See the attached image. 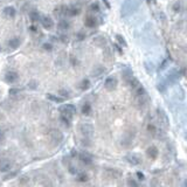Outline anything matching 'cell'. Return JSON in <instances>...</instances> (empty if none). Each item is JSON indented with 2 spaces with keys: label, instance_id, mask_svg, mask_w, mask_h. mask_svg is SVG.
Segmentation results:
<instances>
[{
  "label": "cell",
  "instance_id": "obj_1",
  "mask_svg": "<svg viewBox=\"0 0 187 187\" xmlns=\"http://www.w3.org/2000/svg\"><path fill=\"white\" fill-rule=\"evenodd\" d=\"M139 7V1L138 0H125L122 5V8H120V15L122 18H129L130 15L132 14L138 9Z\"/></svg>",
  "mask_w": 187,
  "mask_h": 187
},
{
  "label": "cell",
  "instance_id": "obj_2",
  "mask_svg": "<svg viewBox=\"0 0 187 187\" xmlns=\"http://www.w3.org/2000/svg\"><path fill=\"white\" fill-rule=\"evenodd\" d=\"M157 118H158V122H159V124H160L161 127L167 129V127H170L168 117H167L166 112H165L161 108H158V109H157Z\"/></svg>",
  "mask_w": 187,
  "mask_h": 187
},
{
  "label": "cell",
  "instance_id": "obj_3",
  "mask_svg": "<svg viewBox=\"0 0 187 187\" xmlns=\"http://www.w3.org/2000/svg\"><path fill=\"white\" fill-rule=\"evenodd\" d=\"M79 131L82 136H84L86 138H89L94 134V127L90 123H81L79 125Z\"/></svg>",
  "mask_w": 187,
  "mask_h": 187
},
{
  "label": "cell",
  "instance_id": "obj_4",
  "mask_svg": "<svg viewBox=\"0 0 187 187\" xmlns=\"http://www.w3.org/2000/svg\"><path fill=\"white\" fill-rule=\"evenodd\" d=\"M49 136H50V139H52V141L55 145H60L61 143L63 141V134L59 129H50L49 130Z\"/></svg>",
  "mask_w": 187,
  "mask_h": 187
},
{
  "label": "cell",
  "instance_id": "obj_5",
  "mask_svg": "<svg viewBox=\"0 0 187 187\" xmlns=\"http://www.w3.org/2000/svg\"><path fill=\"white\" fill-rule=\"evenodd\" d=\"M60 112H61V115L67 116V117H69V118L73 119V116L76 114V108H75V105H73V104H66L64 107L60 108Z\"/></svg>",
  "mask_w": 187,
  "mask_h": 187
},
{
  "label": "cell",
  "instance_id": "obj_6",
  "mask_svg": "<svg viewBox=\"0 0 187 187\" xmlns=\"http://www.w3.org/2000/svg\"><path fill=\"white\" fill-rule=\"evenodd\" d=\"M13 166V163L8 158H1L0 159V172H8Z\"/></svg>",
  "mask_w": 187,
  "mask_h": 187
},
{
  "label": "cell",
  "instance_id": "obj_7",
  "mask_svg": "<svg viewBox=\"0 0 187 187\" xmlns=\"http://www.w3.org/2000/svg\"><path fill=\"white\" fill-rule=\"evenodd\" d=\"M117 84H118V81L116 77H108L104 82V87L108 90H115L117 88Z\"/></svg>",
  "mask_w": 187,
  "mask_h": 187
},
{
  "label": "cell",
  "instance_id": "obj_8",
  "mask_svg": "<svg viewBox=\"0 0 187 187\" xmlns=\"http://www.w3.org/2000/svg\"><path fill=\"white\" fill-rule=\"evenodd\" d=\"M40 22L42 27L45 28V29H52L54 27V21L52 18H49V16H41L40 19Z\"/></svg>",
  "mask_w": 187,
  "mask_h": 187
},
{
  "label": "cell",
  "instance_id": "obj_9",
  "mask_svg": "<svg viewBox=\"0 0 187 187\" xmlns=\"http://www.w3.org/2000/svg\"><path fill=\"white\" fill-rule=\"evenodd\" d=\"M148 96H147V93L145 95H141V96H138L136 97V103H137V107L138 108H144L148 103Z\"/></svg>",
  "mask_w": 187,
  "mask_h": 187
},
{
  "label": "cell",
  "instance_id": "obj_10",
  "mask_svg": "<svg viewBox=\"0 0 187 187\" xmlns=\"http://www.w3.org/2000/svg\"><path fill=\"white\" fill-rule=\"evenodd\" d=\"M79 158H80L81 163L83 165H91L93 164V158H91V156L88 153V152H82V153H80Z\"/></svg>",
  "mask_w": 187,
  "mask_h": 187
},
{
  "label": "cell",
  "instance_id": "obj_11",
  "mask_svg": "<svg viewBox=\"0 0 187 187\" xmlns=\"http://www.w3.org/2000/svg\"><path fill=\"white\" fill-rule=\"evenodd\" d=\"M158 154H159V151L156 146H148L146 148V156L150 158V159H157L158 158Z\"/></svg>",
  "mask_w": 187,
  "mask_h": 187
},
{
  "label": "cell",
  "instance_id": "obj_12",
  "mask_svg": "<svg viewBox=\"0 0 187 187\" xmlns=\"http://www.w3.org/2000/svg\"><path fill=\"white\" fill-rule=\"evenodd\" d=\"M81 13L80 8L77 7H66L64 6V14L63 15H67V16H75V15H79Z\"/></svg>",
  "mask_w": 187,
  "mask_h": 187
},
{
  "label": "cell",
  "instance_id": "obj_13",
  "mask_svg": "<svg viewBox=\"0 0 187 187\" xmlns=\"http://www.w3.org/2000/svg\"><path fill=\"white\" fill-rule=\"evenodd\" d=\"M18 79H19V74L16 72H8L5 75V81L7 83H14L18 81Z\"/></svg>",
  "mask_w": 187,
  "mask_h": 187
},
{
  "label": "cell",
  "instance_id": "obj_14",
  "mask_svg": "<svg viewBox=\"0 0 187 187\" xmlns=\"http://www.w3.org/2000/svg\"><path fill=\"white\" fill-rule=\"evenodd\" d=\"M179 77H180V72H175V70H173L171 74H168L167 80H166V83L172 84V83H174V82H177Z\"/></svg>",
  "mask_w": 187,
  "mask_h": 187
},
{
  "label": "cell",
  "instance_id": "obj_15",
  "mask_svg": "<svg viewBox=\"0 0 187 187\" xmlns=\"http://www.w3.org/2000/svg\"><path fill=\"white\" fill-rule=\"evenodd\" d=\"M2 13H4V15L7 16V18H14L15 14H16V9H15L13 6H6L4 8Z\"/></svg>",
  "mask_w": 187,
  "mask_h": 187
},
{
  "label": "cell",
  "instance_id": "obj_16",
  "mask_svg": "<svg viewBox=\"0 0 187 187\" xmlns=\"http://www.w3.org/2000/svg\"><path fill=\"white\" fill-rule=\"evenodd\" d=\"M125 159H127V161L129 164H131V165H134V166L139 165L140 164V159L136 156V154H129V156L125 157Z\"/></svg>",
  "mask_w": 187,
  "mask_h": 187
},
{
  "label": "cell",
  "instance_id": "obj_17",
  "mask_svg": "<svg viewBox=\"0 0 187 187\" xmlns=\"http://www.w3.org/2000/svg\"><path fill=\"white\" fill-rule=\"evenodd\" d=\"M107 174L111 179H117V178H120V175H122L120 171H118L117 168H108Z\"/></svg>",
  "mask_w": 187,
  "mask_h": 187
},
{
  "label": "cell",
  "instance_id": "obj_18",
  "mask_svg": "<svg viewBox=\"0 0 187 187\" xmlns=\"http://www.w3.org/2000/svg\"><path fill=\"white\" fill-rule=\"evenodd\" d=\"M20 45H21V39L20 38H18V36L12 38L11 40L8 41V47L12 48V49H16Z\"/></svg>",
  "mask_w": 187,
  "mask_h": 187
},
{
  "label": "cell",
  "instance_id": "obj_19",
  "mask_svg": "<svg viewBox=\"0 0 187 187\" xmlns=\"http://www.w3.org/2000/svg\"><path fill=\"white\" fill-rule=\"evenodd\" d=\"M47 98L49 101H52V102H54V103H59V104H61V103H63L64 102V98L63 97H61V96H56V95H53V94H47Z\"/></svg>",
  "mask_w": 187,
  "mask_h": 187
},
{
  "label": "cell",
  "instance_id": "obj_20",
  "mask_svg": "<svg viewBox=\"0 0 187 187\" xmlns=\"http://www.w3.org/2000/svg\"><path fill=\"white\" fill-rule=\"evenodd\" d=\"M127 84H129V87L131 88L132 90H134L136 88L139 87V86H140L139 80H138V79H136L134 76H132V77H130V79H129V80H127Z\"/></svg>",
  "mask_w": 187,
  "mask_h": 187
},
{
  "label": "cell",
  "instance_id": "obj_21",
  "mask_svg": "<svg viewBox=\"0 0 187 187\" xmlns=\"http://www.w3.org/2000/svg\"><path fill=\"white\" fill-rule=\"evenodd\" d=\"M84 25L88 28H94V27L97 25V21H96V19L94 16H87L86 20H84Z\"/></svg>",
  "mask_w": 187,
  "mask_h": 187
},
{
  "label": "cell",
  "instance_id": "obj_22",
  "mask_svg": "<svg viewBox=\"0 0 187 187\" xmlns=\"http://www.w3.org/2000/svg\"><path fill=\"white\" fill-rule=\"evenodd\" d=\"M146 130H147V132L151 134V136H153V137H156V136H157V132H158V127H156L153 123H147Z\"/></svg>",
  "mask_w": 187,
  "mask_h": 187
},
{
  "label": "cell",
  "instance_id": "obj_23",
  "mask_svg": "<svg viewBox=\"0 0 187 187\" xmlns=\"http://www.w3.org/2000/svg\"><path fill=\"white\" fill-rule=\"evenodd\" d=\"M81 111H82V115H84V116H89V115L91 114V105H90L89 103L83 104V105H82V109H81Z\"/></svg>",
  "mask_w": 187,
  "mask_h": 187
},
{
  "label": "cell",
  "instance_id": "obj_24",
  "mask_svg": "<svg viewBox=\"0 0 187 187\" xmlns=\"http://www.w3.org/2000/svg\"><path fill=\"white\" fill-rule=\"evenodd\" d=\"M60 120L61 123L64 125V127H69L70 125H72V118H69V117H67V116H63V115H60Z\"/></svg>",
  "mask_w": 187,
  "mask_h": 187
},
{
  "label": "cell",
  "instance_id": "obj_25",
  "mask_svg": "<svg viewBox=\"0 0 187 187\" xmlns=\"http://www.w3.org/2000/svg\"><path fill=\"white\" fill-rule=\"evenodd\" d=\"M69 26H70V24L67 20H64V19H61L59 21V24H57V27L60 28L61 31H67L68 28H69Z\"/></svg>",
  "mask_w": 187,
  "mask_h": 187
},
{
  "label": "cell",
  "instance_id": "obj_26",
  "mask_svg": "<svg viewBox=\"0 0 187 187\" xmlns=\"http://www.w3.org/2000/svg\"><path fill=\"white\" fill-rule=\"evenodd\" d=\"M105 42H107V40H105L104 36H96V38L94 39V43H95L96 46L103 47L105 45Z\"/></svg>",
  "mask_w": 187,
  "mask_h": 187
},
{
  "label": "cell",
  "instance_id": "obj_27",
  "mask_svg": "<svg viewBox=\"0 0 187 187\" xmlns=\"http://www.w3.org/2000/svg\"><path fill=\"white\" fill-rule=\"evenodd\" d=\"M104 72H105V69L102 67V66H98V67H96L95 69H94L91 75H93L94 77H98V76H101Z\"/></svg>",
  "mask_w": 187,
  "mask_h": 187
},
{
  "label": "cell",
  "instance_id": "obj_28",
  "mask_svg": "<svg viewBox=\"0 0 187 187\" xmlns=\"http://www.w3.org/2000/svg\"><path fill=\"white\" fill-rule=\"evenodd\" d=\"M29 18H31V20L33 21V22H38V21H40L41 15L39 14V12L32 11V12H29Z\"/></svg>",
  "mask_w": 187,
  "mask_h": 187
},
{
  "label": "cell",
  "instance_id": "obj_29",
  "mask_svg": "<svg viewBox=\"0 0 187 187\" xmlns=\"http://www.w3.org/2000/svg\"><path fill=\"white\" fill-rule=\"evenodd\" d=\"M90 86H91V83H90V81L89 80H83L82 82L80 83V89L81 90H88L89 88H90Z\"/></svg>",
  "mask_w": 187,
  "mask_h": 187
},
{
  "label": "cell",
  "instance_id": "obj_30",
  "mask_svg": "<svg viewBox=\"0 0 187 187\" xmlns=\"http://www.w3.org/2000/svg\"><path fill=\"white\" fill-rule=\"evenodd\" d=\"M77 181H80V182H87L88 180H89V175L86 173H80L77 174V179H76Z\"/></svg>",
  "mask_w": 187,
  "mask_h": 187
},
{
  "label": "cell",
  "instance_id": "obj_31",
  "mask_svg": "<svg viewBox=\"0 0 187 187\" xmlns=\"http://www.w3.org/2000/svg\"><path fill=\"white\" fill-rule=\"evenodd\" d=\"M116 39H117V42L119 43L120 46H124V47L127 46V41H125V39H124V36H123V35H120V34H117V35H116Z\"/></svg>",
  "mask_w": 187,
  "mask_h": 187
},
{
  "label": "cell",
  "instance_id": "obj_32",
  "mask_svg": "<svg viewBox=\"0 0 187 187\" xmlns=\"http://www.w3.org/2000/svg\"><path fill=\"white\" fill-rule=\"evenodd\" d=\"M59 95H60L61 97H63V98H68L70 96V91L67 90V89H60L59 90Z\"/></svg>",
  "mask_w": 187,
  "mask_h": 187
},
{
  "label": "cell",
  "instance_id": "obj_33",
  "mask_svg": "<svg viewBox=\"0 0 187 187\" xmlns=\"http://www.w3.org/2000/svg\"><path fill=\"white\" fill-rule=\"evenodd\" d=\"M89 9H90L91 12H94V13H98V12H100V5H98L97 2H93V4L90 5V7H89Z\"/></svg>",
  "mask_w": 187,
  "mask_h": 187
},
{
  "label": "cell",
  "instance_id": "obj_34",
  "mask_svg": "<svg viewBox=\"0 0 187 187\" xmlns=\"http://www.w3.org/2000/svg\"><path fill=\"white\" fill-rule=\"evenodd\" d=\"M173 11L175 13H178V12H180L181 11V4L180 1H177V2H174L173 5Z\"/></svg>",
  "mask_w": 187,
  "mask_h": 187
},
{
  "label": "cell",
  "instance_id": "obj_35",
  "mask_svg": "<svg viewBox=\"0 0 187 187\" xmlns=\"http://www.w3.org/2000/svg\"><path fill=\"white\" fill-rule=\"evenodd\" d=\"M166 82H161V83H158V90H159V91H161V93H164V91H165V90H166Z\"/></svg>",
  "mask_w": 187,
  "mask_h": 187
},
{
  "label": "cell",
  "instance_id": "obj_36",
  "mask_svg": "<svg viewBox=\"0 0 187 187\" xmlns=\"http://www.w3.org/2000/svg\"><path fill=\"white\" fill-rule=\"evenodd\" d=\"M19 182H20V185H26L29 182V178L26 177V175H24V177H21L20 179H19Z\"/></svg>",
  "mask_w": 187,
  "mask_h": 187
},
{
  "label": "cell",
  "instance_id": "obj_37",
  "mask_svg": "<svg viewBox=\"0 0 187 187\" xmlns=\"http://www.w3.org/2000/svg\"><path fill=\"white\" fill-rule=\"evenodd\" d=\"M127 186H134V187H137V186H139V184L137 182V181L134 180V179H127Z\"/></svg>",
  "mask_w": 187,
  "mask_h": 187
},
{
  "label": "cell",
  "instance_id": "obj_38",
  "mask_svg": "<svg viewBox=\"0 0 187 187\" xmlns=\"http://www.w3.org/2000/svg\"><path fill=\"white\" fill-rule=\"evenodd\" d=\"M8 93H9V95H12V96H15V95H19V94H20V89L11 88V89L8 90Z\"/></svg>",
  "mask_w": 187,
  "mask_h": 187
},
{
  "label": "cell",
  "instance_id": "obj_39",
  "mask_svg": "<svg viewBox=\"0 0 187 187\" xmlns=\"http://www.w3.org/2000/svg\"><path fill=\"white\" fill-rule=\"evenodd\" d=\"M76 39H77V40H80V41L84 40V39H86V34L82 33V32L77 33V34H76Z\"/></svg>",
  "mask_w": 187,
  "mask_h": 187
},
{
  "label": "cell",
  "instance_id": "obj_40",
  "mask_svg": "<svg viewBox=\"0 0 187 187\" xmlns=\"http://www.w3.org/2000/svg\"><path fill=\"white\" fill-rule=\"evenodd\" d=\"M43 49H45V50H48V52H50V50H52V49H53V47H52V45H50V43H43Z\"/></svg>",
  "mask_w": 187,
  "mask_h": 187
},
{
  "label": "cell",
  "instance_id": "obj_41",
  "mask_svg": "<svg viewBox=\"0 0 187 187\" xmlns=\"http://www.w3.org/2000/svg\"><path fill=\"white\" fill-rule=\"evenodd\" d=\"M136 175L138 177V180H140V181L145 180V175L141 173V172H137V173H136Z\"/></svg>",
  "mask_w": 187,
  "mask_h": 187
},
{
  "label": "cell",
  "instance_id": "obj_42",
  "mask_svg": "<svg viewBox=\"0 0 187 187\" xmlns=\"http://www.w3.org/2000/svg\"><path fill=\"white\" fill-rule=\"evenodd\" d=\"M28 88H31V89H35V88H36V82H35V81H31V82L28 83Z\"/></svg>",
  "mask_w": 187,
  "mask_h": 187
},
{
  "label": "cell",
  "instance_id": "obj_43",
  "mask_svg": "<svg viewBox=\"0 0 187 187\" xmlns=\"http://www.w3.org/2000/svg\"><path fill=\"white\" fill-rule=\"evenodd\" d=\"M167 63H168V61L167 60H165L163 63L160 64V67H159V70H163V69H165L166 68V66H167Z\"/></svg>",
  "mask_w": 187,
  "mask_h": 187
},
{
  "label": "cell",
  "instance_id": "obj_44",
  "mask_svg": "<svg viewBox=\"0 0 187 187\" xmlns=\"http://www.w3.org/2000/svg\"><path fill=\"white\" fill-rule=\"evenodd\" d=\"M4 140H5V132H4V131L0 129V143H1V141H4Z\"/></svg>",
  "mask_w": 187,
  "mask_h": 187
},
{
  "label": "cell",
  "instance_id": "obj_45",
  "mask_svg": "<svg viewBox=\"0 0 187 187\" xmlns=\"http://www.w3.org/2000/svg\"><path fill=\"white\" fill-rule=\"evenodd\" d=\"M70 60H72V63H73L75 67H76V66L79 64V61H77V59H75L74 56H72V57H70Z\"/></svg>",
  "mask_w": 187,
  "mask_h": 187
},
{
  "label": "cell",
  "instance_id": "obj_46",
  "mask_svg": "<svg viewBox=\"0 0 187 187\" xmlns=\"http://www.w3.org/2000/svg\"><path fill=\"white\" fill-rule=\"evenodd\" d=\"M103 2H104V5H105V7H107L108 9H110L111 8V5H110V2H109V0H102Z\"/></svg>",
  "mask_w": 187,
  "mask_h": 187
},
{
  "label": "cell",
  "instance_id": "obj_47",
  "mask_svg": "<svg viewBox=\"0 0 187 187\" xmlns=\"http://www.w3.org/2000/svg\"><path fill=\"white\" fill-rule=\"evenodd\" d=\"M69 172H70L72 174H76V173H77V171H76V170H75V167H73V166L69 167Z\"/></svg>",
  "mask_w": 187,
  "mask_h": 187
},
{
  "label": "cell",
  "instance_id": "obj_48",
  "mask_svg": "<svg viewBox=\"0 0 187 187\" xmlns=\"http://www.w3.org/2000/svg\"><path fill=\"white\" fill-rule=\"evenodd\" d=\"M15 174H16V172H14V173H9V174H8V175H6V178H5V179H9V178H12V177H14Z\"/></svg>",
  "mask_w": 187,
  "mask_h": 187
},
{
  "label": "cell",
  "instance_id": "obj_49",
  "mask_svg": "<svg viewBox=\"0 0 187 187\" xmlns=\"http://www.w3.org/2000/svg\"><path fill=\"white\" fill-rule=\"evenodd\" d=\"M148 4H153V5H156L157 4V0H146Z\"/></svg>",
  "mask_w": 187,
  "mask_h": 187
}]
</instances>
